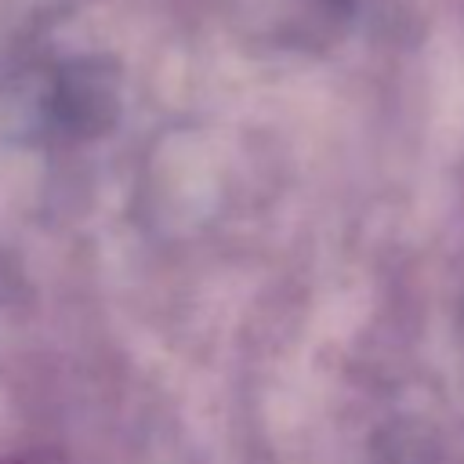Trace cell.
Returning <instances> with one entry per match:
<instances>
[{
    "label": "cell",
    "instance_id": "1",
    "mask_svg": "<svg viewBox=\"0 0 464 464\" xmlns=\"http://www.w3.org/2000/svg\"><path fill=\"white\" fill-rule=\"evenodd\" d=\"M0 464H65V460H62V457H54V453L33 450V453H14V457H4Z\"/></svg>",
    "mask_w": 464,
    "mask_h": 464
}]
</instances>
